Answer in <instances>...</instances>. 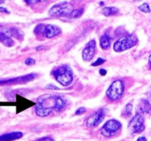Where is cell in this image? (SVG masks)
I'll return each instance as SVG.
<instances>
[{"label":"cell","instance_id":"obj_1","mask_svg":"<svg viewBox=\"0 0 151 141\" xmlns=\"http://www.w3.org/2000/svg\"><path fill=\"white\" fill-rule=\"evenodd\" d=\"M66 102L62 97L55 94H44L37 100L35 113L40 117L48 116L53 110L61 111L66 107Z\"/></svg>","mask_w":151,"mask_h":141},{"label":"cell","instance_id":"obj_2","mask_svg":"<svg viewBox=\"0 0 151 141\" xmlns=\"http://www.w3.org/2000/svg\"><path fill=\"white\" fill-rule=\"evenodd\" d=\"M55 79L63 86H69L73 81L72 70L68 65H62L52 71Z\"/></svg>","mask_w":151,"mask_h":141},{"label":"cell","instance_id":"obj_3","mask_svg":"<svg viewBox=\"0 0 151 141\" xmlns=\"http://www.w3.org/2000/svg\"><path fill=\"white\" fill-rule=\"evenodd\" d=\"M138 43V38L136 35H128L119 38L114 44V49L116 52H122L136 46Z\"/></svg>","mask_w":151,"mask_h":141},{"label":"cell","instance_id":"obj_4","mask_svg":"<svg viewBox=\"0 0 151 141\" xmlns=\"http://www.w3.org/2000/svg\"><path fill=\"white\" fill-rule=\"evenodd\" d=\"M34 32L37 35H41L47 38H52L61 33V29L52 24H39L35 28Z\"/></svg>","mask_w":151,"mask_h":141},{"label":"cell","instance_id":"obj_5","mask_svg":"<svg viewBox=\"0 0 151 141\" xmlns=\"http://www.w3.org/2000/svg\"><path fill=\"white\" fill-rule=\"evenodd\" d=\"M124 93V84L122 81L116 80L110 85L106 91V95L111 101L119 100Z\"/></svg>","mask_w":151,"mask_h":141},{"label":"cell","instance_id":"obj_6","mask_svg":"<svg viewBox=\"0 0 151 141\" xmlns=\"http://www.w3.org/2000/svg\"><path fill=\"white\" fill-rule=\"evenodd\" d=\"M72 11H73V5L69 2L65 1L52 7L49 13L51 16H56V17H61V16L67 17Z\"/></svg>","mask_w":151,"mask_h":141},{"label":"cell","instance_id":"obj_7","mask_svg":"<svg viewBox=\"0 0 151 141\" xmlns=\"http://www.w3.org/2000/svg\"><path fill=\"white\" fill-rule=\"evenodd\" d=\"M121 126L122 125H121L120 122L115 119H111V120H108L103 125V127L100 129V132L103 136L106 137H111L116 135L120 130Z\"/></svg>","mask_w":151,"mask_h":141},{"label":"cell","instance_id":"obj_8","mask_svg":"<svg viewBox=\"0 0 151 141\" xmlns=\"http://www.w3.org/2000/svg\"><path fill=\"white\" fill-rule=\"evenodd\" d=\"M128 128L133 134H139L145 129V118L142 113H137L129 122Z\"/></svg>","mask_w":151,"mask_h":141},{"label":"cell","instance_id":"obj_9","mask_svg":"<svg viewBox=\"0 0 151 141\" xmlns=\"http://www.w3.org/2000/svg\"><path fill=\"white\" fill-rule=\"evenodd\" d=\"M106 114V110L104 108L97 110L95 113L91 114L86 120V126L90 128H94L98 126L104 119Z\"/></svg>","mask_w":151,"mask_h":141},{"label":"cell","instance_id":"obj_10","mask_svg":"<svg viewBox=\"0 0 151 141\" xmlns=\"http://www.w3.org/2000/svg\"><path fill=\"white\" fill-rule=\"evenodd\" d=\"M35 77H36V74L30 73V74L25 75V76H18V77L11 78V79H2V80H0V85H16V84L27 83V82L33 80Z\"/></svg>","mask_w":151,"mask_h":141},{"label":"cell","instance_id":"obj_11","mask_svg":"<svg viewBox=\"0 0 151 141\" xmlns=\"http://www.w3.org/2000/svg\"><path fill=\"white\" fill-rule=\"evenodd\" d=\"M16 103H14V105L16 107V113H21L26 109L35 105V103L33 101L21 96L19 94H16Z\"/></svg>","mask_w":151,"mask_h":141},{"label":"cell","instance_id":"obj_12","mask_svg":"<svg viewBox=\"0 0 151 141\" xmlns=\"http://www.w3.org/2000/svg\"><path fill=\"white\" fill-rule=\"evenodd\" d=\"M96 49V42L94 40H91L86 44L83 51V59L85 61H90L94 57Z\"/></svg>","mask_w":151,"mask_h":141},{"label":"cell","instance_id":"obj_13","mask_svg":"<svg viewBox=\"0 0 151 141\" xmlns=\"http://www.w3.org/2000/svg\"><path fill=\"white\" fill-rule=\"evenodd\" d=\"M0 43L7 47L13 46L15 43L13 38L4 31L2 25H0Z\"/></svg>","mask_w":151,"mask_h":141},{"label":"cell","instance_id":"obj_14","mask_svg":"<svg viewBox=\"0 0 151 141\" xmlns=\"http://www.w3.org/2000/svg\"><path fill=\"white\" fill-rule=\"evenodd\" d=\"M23 137V133L20 132H11L0 136V141H13Z\"/></svg>","mask_w":151,"mask_h":141},{"label":"cell","instance_id":"obj_15","mask_svg":"<svg viewBox=\"0 0 151 141\" xmlns=\"http://www.w3.org/2000/svg\"><path fill=\"white\" fill-rule=\"evenodd\" d=\"M138 113L151 114V104L147 100L142 99L138 105Z\"/></svg>","mask_w":151,"mask_h":141},{"label":"cell","instance_id":"obj_16","mask_svg":"<svg viewBox=\"0 0 151 141\" xmlns=\"http://www.w3.org/2000/svg\"><path fill=\"white\" fill-rule=\"evenodd\" d=\"M111 38L108 35H103L100 38V46L103 49L107 50L111 47Z\"/></svg>","mask_w":151,"mask_h":141},{"label":"cell","instance_id":"obj_17","mask_svg":"<svg viewBox=\"0 0 151 141\" xmlns=\"http://www.w3.org/2000/svg\"><path fill=\"white\" fill-rule=\"evenodd\" d=\"M103 15L106 16H111L119 13V9L115 7H105L103 8Z\"/></svg>","mask_w":151,"mask_h":141},{"label":"cell","instance_id":"obj_18","mask_svg":"<svg viewBox=\"0 0 151 141\" xmlns=\"http://www.w3.org/2000/svg\"><path fill=\"white\" fill-rule=\"evenodd\" d=\"M84 10L83 8L77 9V10H73V11L67 16V18L69 19H78L80 18L83 13Z\"/></svg>","mask_w":151,"mask_h":141},{"label":"cell","instance_id":"obj_19","mask_svg":"<svg viewBox=\"0 0 151 141\" xmlns=\"http://www.w3.org/2000/svg\"><path fill=\"white\" fill-rule=\"evenodd\" d=\"M132 104L129 103V104H127V105L125 106V109L123 110V111H122V115L125 118L130 117V116L131 115V114H132Z\"/></svg>","mask_w":151,"mask_h":141},{"label":"cell","instance_id":"obj_20","mask_svg":"<svg viewBox=\"0 0 151 141\" xmlns=\"http://www.w3.org/2000/svg\"><path fill=\"white\" fill-rule=\"evenodd\" d=\"M139 9L145 13H150L151 11L150 6H149V4H147V3H144V4H142V5H140L139 7Z\"/></svg>","mask_w":151,"mask_h":141},{"label":"cell","instance_id":"obj_21","mask_svg":"<svg viewBox=\"0 0 151 141\" xmlns=\"http://www.w3.org/2000/svg\"><path fill=\"white\" fill-rule=\"evenodd\" d=\"M105 62H106V60H105L103 58H98L97 60H96L95 62H94V63H92V65H91V66H100V65L103 64Z\"/></svg>","mask_w":151,"mask_h":141},{"label":"cell","instance_id":"obj_22","mask_svg":"<svg viewBox=\"0 0 151 141\" xmlns=\"http://www.w3.org/2000/svg\"><path fill=\"white\" fill-rule=\"evenodd\" d=\"M48 0H24L25 2L28 4H33L35 3L38 2H44V1H47Z\"/></svg>","mask_w":151,"mask_h":141},{"label":"cell","instance_id":"obj_23","mask_svg":"<svg viewBox=\"0 0 151 141\" xmlns=\"http://www.w3.org/2000/svg\"><path fill=\"white\" fill-rule=\"evenodd\" d=\"M35 60L32 58H27L25 60V64L27 65V66H32V65L35 64Z\"/></svg>","mask_w":151,"mask_h":141},{"label":"cell","instance_id":"obj_24","mask_svg":"<svg viewBox=\"0 0 151 141\" xmlns=\"http://www.w3.org/2000/svg\"><path fill=\"white\" fill-rule=\"evenodd\" d=\"M85 112H86V109L84 108V107H81V108H79L76 112H75V115H79L83 114Z\"/></svg>","mask_w":151,"mask_h":141},{"label":"cell","instance_id":"obj_25","mask_svg":"<svg viewBox=\"0 0 151 141\" xmlns=\"http://www.w3.org/2000/svg\"><path fill=\"white\" fill-rule=\"evenodd\" d=\"M35 141H55L52 138L49 137H44L40 138V139L36 140Z\"/></svg>","mask_w":151,"mask_h":141},{"label":"cell","instance_id":"obj_26","mask_svg":"<svg viewBox=\"0 0 151 141\" xmlns=\"http://www.w3.org/2000/svg\"><path fill=\"white\" fill-rule=\"evenodd\" d=\"M0 13H9L10 12L7 10L6 8L3 7H0Z\"/></svg>","mask_w":151,"mask_h":141},{"label":"cell","instance_id":"obj_27","mask_svg":"<svg viewBox=\"0 0 151 141\" xmlns=\"http://www.w3.org/2000/svg\"><path fill=\"white\" fill-rule=\"evenodd\" d=\"M47 89H53V90H57L58 89L57 87H55V85H52V84H50V85H47Z\"/></svg>","mask_w":151,"mask_h":141},{"label":"cell","instance_id":"obj_28","mask_svg":"<svg viewBox=\"0 0 151 141\" xmlns=\"http://www.w3.org/2000/svg\"><path fill=\"white\" fill-rule=\"evenodd\" d=\"M100 75H102V76H105V75L107 73V71H106V70H105V69H100Z\"/></svg>","mask_w":151,"mask_h":141},{"label":"cell","instance_id":"obj_29","mask_svg":"<svg viewBox=\"0 0 151 141\" xmlns=\"http://www.w3.org/2000/svg\"><path fill=\"white\" fill-rule=\"evenodd\" d=\"M137 141H147V139L145 137H140L137 139Z\"/></svg>","mask_w":151,"mask_h":141},{"label":"cell","instance_id":"obj_30","mask_svg":"<svg viewBox=\"0 0 151 141\" xmlns=\"http://www.w3.org/2000/svg\"><path fill=\"white\" fill-rule=\"evenodd\" d=\"M147 97H148V99L151 101V88L150 89V90L148 91V93H147Z\"/></svg>","mask_w":151,"mask_h":141},{"label":"cell","instance_id":"obj_31","mask_svg":"<svg viewBox=\"0 0 151 141\" xmlns=\"http://www.w3.org/2000/svg\"><path fill=\"white\" fill-rule=\"evenodd\" d=\"M44 48H44V46H38L36 49L37 50H42V49H44Z\"/></svg>","mask_w":151,"mask_h":141},{"label":"cell","instance_id":"obj_32","mask_svg":"<svg viewBox=\"0 0 151 141\" xmlns=\"http://www.w3.org/2000/svg\"><path fill=\"white\" fill-rule=\"evenodd\" d=\"M149 65H150V66L151 67V55L149 57Z\"/></svg>","mask_w":151,"mask_h":141},{"label":"cell","instance_id":"obj_33","mask_svg":"<svg viewBox=\"0 0 151 141\" xmlns=\"http://www.w3.org/2000/svg\"><path fill=\"white\" fill-rule=\"evenodd\" d=\"M4 2V0H0V4H2V3Z\"/></svg>","mask_w":151,"mask_h":141},{"label":"cell","instance_id":"obj_34","mask_svg":"<svg viewBox=\"0 0 151 141\" xmlns=\"http://www.w3.org/2000/svg\"><path fill=\"white\" fill-rule=\"evenodd\" d=\"M133 1H142V0H133Z\"/></svg>","mask_w":151,"mask_h":141}]
</instances>
